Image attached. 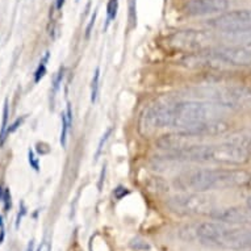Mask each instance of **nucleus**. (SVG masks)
<instances>
[{
  "label": "nucleus",
  "mask_w": 251,
  "mask_h": 251,
  "mask_svg": "<svg viewBox=\"0 0 251 251\" xmlns=\"http://www.w3.org/2000/svg\"><path fill=\"white\" fill-rule=\"evenodd\" d=\"M112 134V128L107 129V132L104 133L103 137H101V140H100L99 142V146H98V150H96V154H95V161H98L99 159L100 154H101V151H103V146L105 145V142L108 141V138H109V136Z\"/></svg>",
  "instance_id": "obj_21"
},
{
  "label": "nucleus",
  "mask_w": 251,
  "mask_h": 251,
  "mask_svg": "<svg viewBox=\"0 0 251 251\" xmlns=\"http://www.w3.org/2000/svg\"><path fill=\"white\" fill-rule=\"evenodd\" d=\"M225 41L229 42V46H249L251 45V29L250 30H242V32H234V33H223Z\"/></svg>",
  "instance_id": "obj_13"
},
{
  "label": "nucleus",
  "mask_w": 251,
  "mask_h": 251,
  "mask_svg": "<svg viewBox=\"0 0 251 251\" xmlns=\"http://www.w3.org/2000/svg\"><path fill=\"white\" fill-rule=\"evenodd\" d=\"M210 217L216 221L227 224V225H251V209L247 208H225V209H214Z\"/></svg>",
  "instance_id": "obj_12"
},
{
  "label": "nucleus",
  "mask_w": 251,
  "mask_h": 251,
  "mask_svg": "<svg viewBox=\"0 0 251 251\" xmlns=\"http://www.w3.org/2000/svg\"><path fill=\"white\" fill-rule=\"evenodd\" d=\"M49 55H50L49 53H46L45 55H44V58L41 59V62H40L37 70H36V73H34V83H38L42 78H44V76H45L46 63H48V61H49Z\"/></svg>",
  "instance_id": "obj_20"
},
{
  "label": "nucleus",
  "mask_w": 251,
  "mask_h": 251,
  "mask_svg": "<svg viewBox=\"0 0 251 251\" xmlns=\"http://www.w3.org/2000/svg\"><path fill=\"white\" fill-rule=\"evenodd\" d=\"M251 181V175L241 169L194 170L176 177V185L183 191L205 192L213 188L242 187Z\"/></svg>",
  "instance_id": "obj_1"
},
{
  "label": "nucleus",
  "mask_w": 251,
  "mask_h": 251,
  "mask_svg": "<svg viewBox=\"0 0 251 251\" xmlns=\"http://www.w3.org/2000/svg\"><path fill=\"white\" fill-rule=\"evenodd\" d=\"M210 57L231 66H251V48L246 46H218L206 50Z\"/></svg>",
  "instance_id": "obj_9"
},
{
  "label": "nucleus",
  "mask_w": 251,
  "mask_h": 251,
  "mask_svg": "<svg viewBox=\"0 0 251 251\" xmlns=\"http://www.w3.org/2000/svg\"><path fill=\"white\" fill-rule=\"evenodd\" d=\"M76 1H78V0H76Z\"/></svg>",
  "instance_id": "obj_37"
},
{
  "label": "nucleus",
  "mask_w": 251,
  "mask_h": 251,
  "mask_svg": "<svg viewBox=\"0 0 251 251\" xmlns=\"http://www.w3.org/2000/svg\"><path fill=\"white\" fill-rule=\"evenodd\" d=\"M33 250V241H30V243H29V246H28V251H32Z\"/></svg>",
  "instance_id": "obj_35"
},
{
  "label": "nucleus",
  "mask_w": 251,
  "mask_h": 251,
  "mask_svg": "<svg viewBox=\"0 0 251 251\" xmlns=\"http://www.w3.org/2000/svg\"><path fill=\"white\" fill-rule=\"evenodd\" d=\"M4 221H3V217L0 216V243H3V241H4Z\"/></svg>",
  "instance_id": "obj_30"
},
{
  "label": "nucleus",
  "mask_w": 251,
  "mask_h": 251,
  "mask_svg": "<svg viewBox=\"0 0 251 251\" xmlns=\"http://www.w3.org/2000/svg\"><path fill=\"white\" fill-rule=\"evenodd\" d=\"M126 195H129V190L128 188H125V187H121V185H120V187H117V188H116L115 190V198L116 199H123L124 196H126Z\"/></svg>",
  "instance_id": "obj_28"
},
{
  "label": "nucleus",
  "mask_w": 251,
  "mask_h": 251,
  "mask_svg": "<svg viewBox=\"0 0 251 251\" xmlns=\"http://www.w3.org/2000/svg\"><path fill=\"white\" fill-rule=\"evenodd\" d=\"M229 0H188L183 5L188 16H206L220 15L229 8Z\"/></svg>",
  "instance_id": "obj_10"
},
{
  "label": "nucleus",
  "mask_w": 251,
  "mask_h": 251,
  "mask_svg": "<svg viewBox=\"0 0 251 251\" xmlns=\"http://www.w3.org/2000/svg\"><path fill=\"white\" fill-rule=\"evenodd\" d=\"M96 17H98V9H95V11H94V13L91 15V19H90V21H88V25H87V28H86V38H88L91 36L92 28H94V25H95Z\"/></svg>",
  "instance_id": "obj_26"
},
{
  "label": "nucleus",
  "mask_w": 251,
  "mask_h": 251,
  "mask_svg": "<svg viewBox=\"0 0 251 251\" xmlns=\"http://www.w3.org/2000/svg\"><path fill=\"white\" fill-rule=\"evenodd\" d=\"M63 5H65V0H55V4H54V7H55L57 11H61V9L63 8Z\"/></svg>",
  "instance_id": "obj_32"
},
{
  "label": "nucleus",
  "mask_w": 251,
  "mask_h": 251,
  "mask_svg": "<svg viewBox=\"0 0 251 251\" xmlns=\"http://www.w3.org/2000/svg\"><path fill=\"white\" fill-rule=\"evenodd\" d=\"M167 205L174 213L181 216H192V214H212L214 206L212 199L206 198L201 192L196 194L174 196L167 201Z\"/></svg>",
  "instance_id": "obj_7"
},
{
  "label": "nucleus",
  "mask_w": 251,
  "mask_h": 251,
  "mask_svg": "<svg viewBox=\"0 0 251 251\" xmlns=\"http://www.w3.org/2000/svg\"><path fill=\"white\" fill-rule=\"evenodd\" d=\"M25 119H26V116H21V117H19V119L15 120V123H13L12 125H9V128L7 129V137H8L9 134H12L13 132H16L17 129L20 128L21 125H23V123L25 121Z\"/></svg>",
  "instance_id": "obj_23"
},
{
  "label": "nucleus",
  "mask_w": 251,
  "mask_h": 251,
  "mask_svg": "<svg viewBox=\"0 0 251 251\" xmlns=\"http://www.w3.org/2000/svg\"><path fill=\"white\" fill-rule=\"evenodd\" d=\"M8 100H4V105H3V120H1V126H0V146H3L7 138V126H8Z\"/></svg>",
  "instance_id": "obj_16"
},
{
  "label": "nucleus",
  "mask_w": 251,
  "mask_h": 251,
  "mask_svg": "<svg viewBox=\"0 0 251 251\" xmlns=\"http://www.w3.org/2000/svg\"><path fill=\"white\" fill-rule=\"evenodd\" d=\"M209 28L220 33H234L251 29V9H235L223 12L206 21Z\"/></svg>",
  "instance_id": "obj_8"
},
{
  "label": "nucleus",
  "mask_w": 251,
  "mask_h": 251,
  "mask_svg": "<svg viewBox=\"0 0 251 251\" xmlns=\"http://www.w3.org/2000/svg\"><path fill=\"white\" fill-rule=\"evenodd\" d=\"M201 92L209 101L220 104L226 109H251V88L247 87L213 86L206 87Z\"/></svg>",
  "instance_id": "obj_5"
},
{
  "label": "nucleus",
  "mask_w": 251,
  "mask_h": 251,
  "mask_svg": "<svg viewBox=\"0 0 251 251\" xmlns=\"http://www.w3.org/2000/svg\"><path fill=\"white\" fill-rule=\"evenodd\" d=\"M63 73H65V69H61V70L58 71L57 75L54 76V80H53V96H55V94L58 92L59 90V87L62 84V79H63Z\"/></svg>",
  "instance_id": "obj_22"
},
{
  "label": "nucleus",
  "mask_w": 251,
  "mask_h": 251,
  "mask_svg": "<svg viewBox=\"0 0 251 251\" xmlns=\"http://www.w3.org/2000/svg\"><path fill=\"white\" fill-rule=\"evenodd\" d=\"M173 155L184 161L206 162L226 166L245 165L250 159L249 152L227 141L218 145H196Z\"/></svg>",
  "instance_id": "obj_4"
},
{
  "label": "nucleus",
  "mask_w": 251,
  "mask_h": 251,
  "mask_svg": "<svg viewBox=\"0 0 251 251\" xmlns=\"http://www.w3.org/2000/svg\"><path fill=\"white\" fill-rule=\"evenodd\" d=\"M104 176H105V166L101 170V174H100V180H99V190L101 191V187H103V181H104Z\"/></svg>",
  "instance_id": "obj_31"
},
{
  "label": "nucleus",
  "mask_w": 251,
  "mask_h": 251,
  "mask_svg": "<svg viewBox=\"0 0 251 251\" xmlns=\"http://www.w3.org/2000/svg\"><path fill=\"white\" fill-rule=\"evenodd\" d=\"M132 247L133 249H137V250H148L149 249V245L145 241H142V239H133L132 241Z\"/></svg>",
  "instance_id": "obj_27"
},
{
  "label": "nucleus",
  "mask_w": 251,
  "mask_h": 251,
  "mask_svg": "<svg viewBox=\"0 0 251 251\" xmlns=\"http://www.w3.org/2000/svg\"><path fill=\"white\" fill-rule=\"evenodd\" d=\"M3 206H4V212H9L11 206H12V200H11V192L9 188H4V195H3Z\"/></svg>",
  "instance_id": "obj_24"
},
{
  "label": "nucleus",
  "mask_w": 251,
  "mask_h": 251,
  "mask_svg": "<svg viewBox=\"0 0 251 251\" xmlns=\"http://www.w3.org/2000/svg\"><path fill=\"white\" fill-rule=\"evenodd\" d=\"M227 142L238 146L246 152L251 154V132H239L229 137Z\"/></svg>",
  "instance_id": "obj_14"
},
{
  "label": "nucleus",
  "mask_w": 251,
  "mask_h": 251,
  "mask_svg": "<svg viewBox=\"0 0 251 251\" xmlns=\"http://www.w3.org/2000/svg\"><path fill=\"white\" fill-rule=\"evenodd\" d=\"M3 195H4V188H3V187H0V201L3 200Z\"/></svg>",
  "instance_id": "obj_34"
},
{
  "label": "nucleus",
  "mask_w": 251,
  "mask_h": 251,
  "mask_svg": "<svg viewBox=\"0 0 251 251\" xmlns=\"http://www.w3.org/2000/svg\"><path fill=\"white\" fill-rule=\"evenodd\" d=\"M28 161L29 165L32 166L36 171H40V161H38V158L34 155L33 150H29L28 151Z\"/></svg>",
  "instance_id": "obj_25"
},
{
  "label": "nucleus",
  "mask_w": 251,
  "mask_h": 251,
  "mask_svg": "<svg viewBox=\"0 0 251 251\" xmlns=\"http://www.w3.org/2000/svg\"><path fill=\"white\" fill-rule=\"evenodd\" d=\"M214 37L210 33L195 29L177 30L169 37V45L177 51L201 53L212 48Z\"/></svg>",
  "instance_id": "obj_6"
},
{
  "label": "nucleus",
  "mask_w": 251,
  "mask_h": 251,
  "mask_svg": "<svg viewBox=\"0 0 251 251\" xmlns=\"http://www.w3.org/2000/svg\"><path fill=\"white\" fill-rule=\"evenodd\" d=\"M119 12V0H108L107 4V17H105V25H104V32L109 28L112 21H115Z\"/></svg>",
  "instance_id": "obj_15"
},
{
  "label": "nucleus",
  "mask_w": 251,
  "mask_h": 251,
  "mask_svg": "<svg viewBox=\"0 0 251 251\" xmlns=\"http://www.w3.org/2000/svg\"><path fill=\"white\" fill-rule=\"evenodd\" d=\"M100 88V67H96L92 80H91V103H95L99 95Z\"/></svg>",
  "instance_id": "obj_17"
},
{
  "label": "nucleus",
  "mask_w": 251,
  "mask_h": 251,
  "mask_svg": "<svg viewBox=\"0 0 251 251\" xmlns=\"http://www.w3.org/2000/svg\"><path fill=\"white\" fill-rule=\"evenodd\" d=\"M247 206H249V208H250V209H251V196L249 199H247Z\"/></svg>",
  "instance_id": "obj_36"
},
{
  "label": "nucleus",
  "mask_w": 251,
  "mask_h": 251,
  "mask_svg": "<svg viewBox=\"0 0 251 251\" xmlns=\"http://www.w3.org/2000/svg\"><path fill=\"white\" fill-rule=\"evenodd\" d=\"M199 241L204 245L227 250H250L251 230L224 223H202L196 229Z\"/></svg>",
  "instance_id": "obj_3"
},
{
  "label": "nucleus",
  "mask_w": 251,
  "mask_h": 251,
  "mask_svg": "<svg viewBox=\"0 0 251 251\" xmlns=\"http://www.w3.org/2000/svg\"><path fill=\"white\" fill-rule=\"evenodd\" d=\"M195 138H200V137L188 134L185 132L170 133V134L162 136L156 144L159 148L165 149L167 151H171L173 154H176V152L184 151L187 149L199 145V141H196Z\"/></svg>",
  "instance_id": "obj_11"
},
{
  "label": "nucleus",
  "mask_w": 251,
  "mask_h": 251,
  "mask_svg": "<svg viewBox=\"0 0 251 251\" xmlns=\"http://www.w3.org/2000/svg\"><path fill=\"white\" fill-rule=\"evenodd\" d=\"M226 108L213 101H179L169 103V126L192 134L199 125L209 120L221 119Z\"/></svg>",
  "instance_id": "obj_2"
},
{
  "label": "nucleus",
  "mask_w": 251,
  "mask_h": 251,
  "mask_svg": "<svg viewBox=\"0 0 251 251\" xmlns=\"http://www.w3.org/2000/svg\"><path fill=\"white\" fill-rule=\"evenodd\" d=\"M41 251H49V245H48V243H44L41 246Z\"/></svg>",
  "instance_id": "obj_33"
},
{
  "label": "nucleus",
  "mask_w": 251,
  "mask_h": 251,
  "mask_svg": "<svg viewBox=\"0 0 251 251\" xmlns=\"http://www.w3.org/2000/svg\"><path fill=\"white\" fill-rule=\"evenodd\" d=\"M21 212H19V214H17V221H16V226L19 227V225H20L21 223V218L24 217L25 214H26V208H25L24 202H21Z\"/></svg>",
  "instance_id": "obj_29"
},
{
  "label": "nucleus",
  "mask_w": 251,
  "mask_h": 251,
  "mask_svg": "<svg viewBox=\"0 0 251 251\" xmlns=\"http://www.w3.org/2000/svg\"><path fill=\"white\" fill-rule=\"evenodd\" d=\"M128 21L129 29L137 26V0H128Z\"/></svg>",
  "instance_id": "obj_18"
},
{
  "label": "nucleus",
  "mask_w": 251,
  "mask_h": 251,
  "mask_svg": "<svg viewBox=\"0 0 251 251\" xmlns=\"http://www.w3.org/2000/svg\"><path fill=\"white\" fill-rule=\"evenodd\" d=\"M71 126V123L67 119L66 112L62 113V130H61V145L62 148H66L67 145V133Z\"/></svg>",
  "instance_id": "obj_19"
}]
</instances>
